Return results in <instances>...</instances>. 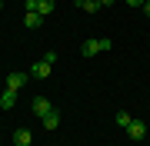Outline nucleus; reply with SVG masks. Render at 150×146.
I'll return each mask as SVG.
<instances>
[{
	"instance_id": "obj_12",
	"label": "nucleus",
	"mask_w": 150,
	"mask_h": 146,
	"mask_svg": "<svg viewBox=\"0 0 150 146\" xmlns=\"http://www.w3.org/2000/svg\"><path fill=\"white\" fill-rule=\"evenodd\" d=\"M130 119H134V116H130V113H123V110H120V113H117V123L123 126V130H127V126H130Z\"/></svg>"
},
{
	"instance_id": "obj_16",
	"label": "nucleus",
	"mask_w": 150,
	"mask_h": 146,
	"mask_svg": "<svg viewBox=\"0 0 150 146\" xmlns=\"http://www.w3.org/2000/svg\"><path fill=\"white\" fill-rule=\"evenodd\" d=\"M0 10H4V0H0Z\"/></svg>"
},
{
	"instance_id": "obj_2",
	"label": "nucleus",
	"mask_w": 150,
	"mask_h": 146,
	"mask_svg": "<svg viewBox=\"0 0 150 146\" xmlns=\"http://www.w3.org/2000/svg\"><path fill=\"white\" fill-rule=\"evenodd\" d=\"M127 136H130V140H144V136H147V123H144V119H130Z\"/></svg>"
},
{
	"instance_id": "obj_10",
	"label": "nucleus",
	"mask_w": 150,
	"mask_h": 146,
	"mask_svg": "<svg viewBox=\"0 0 150 146\" xmlns=\"http://www.w3.org/2000/svg\"><path fill=\"white\" fill-rule=\"evenodd\" d=\"M57 126H60V113L54 110V113H47V116H43V130H57Z\"/></svg>"
},
{
	"instance_id": "obj_6",
	"label": "nucleus",
	"mask_w": 150,
	"mask_h": 146,
	"mask_svg": "<svg viewBox=\"0 0 150 146\" xmlns=\"http://www.w3.org/2000/svg\"><path fill=\"white\" fill-rule=\"evenodd\" d=\"M30 143H33L30 130H17V133H13V146H30Z\"/></svg>"
},
{
	"instance_id": "obj_9",
	"label": "nucleus",
	"mask_w": 150,
	"mask_h": 146,
	"mask_svg": "<svg viewBox=\"0 0 150 146\" xmlns=\"http://www.w3.org/2000/svg\"><path fill=\"white\" fill-rule=\"evenodd\" d=\"M23 23H27V27H30V30H37V27H40V23H43V17H40L37 10H27V17H23Z\"/></svg>"
},
{
	"instance_id": "obj_11",
	"label": "nucleus",
	"mask_w": 150,
	"mask_h": 146,
	"mask_svg": "<svg viewBox=\"0 0 150 146\" xmlns=\"http://www.w3.org/2000/svg\"><path fill=\"white\" fill-rule=\"evenodd\" d=\"M80 10H87V13H97V10H100V0H80Z\"/></svg>"
},
{
	"instance_id": "obj_7",
	"label": "nucleus",
	"mask_w": 150,
	"mask_h": 146,
	"mask_svg": "<svg viewBox=\"0 0 150 146\" xmlns=\"http://www.w3.org/2000/svg\"><path fill=\"white\" fill-rule=\"evenodd\" d=\"M54 7H57V0H37V13H40V17H50Z\"/></svg>"
},
{
	"instance_id": "obj_14",
	"label": "nucleus",
	"mask_w": 150,
	"mask_h": 146,
	"mask_svg": "<svg viewBox=\"0 0 150 146\" xmlns=\"http://www.w3.org/2000/svg\"><path fill=\"white\" fill-rule=\"evenodd\" d=\"M144 13H147V17H150V0H144Z\"/></svg>"
},
{
	"instance_id": "obj_3",
	"label": "nucleus",
	"mask_w": 150,
	"mask_h": 146,
	"mask_svg": "<svg viewBox=\"0 0 150 146\" xmlns=\"http://www.w3.org/2000/svg\"><path fill=\"white\" fill-rule=\"evenodd\" d=\"M27 73H30V76H37V80H47V76H50V63H47V60H37V63H33Z\"/></svg>"
},
{
	"instance_id": "obj_8",
	"label": "nucleus",
	"mask_w": 150,
	"mask_h": 146,
	"mask_svg": "<svg viewBox=\"0 0 150 146\" xmlns=\"http://www.w3.org/2000/svg\"><path fill=\"white\" fill-rule=\"evenodd\" d=\"M13 103H17V93L13 90H4V93H0V106H4V110H13Z\"/></svg>"
},
{
	"instance_id": "obj_1",
	"label": "nucleus",
	"mask_w": 150,
	"mask_h": 146,
	"mask_svg": "<svg viewBox=\"0 0 150 146\" xmlns=\"http://www.w3.org/2000/svg\"><path fill=\"white\" fill-rule=\"evenodd\" d=\"M110 47H113L110 40L100 37V40H87V43L80 47V53H83V57H97V53H103V50H110Z\"/></svg>"
},
{
	"instance_id": "obj_15",
	"label": "nucleus",
	"mask_w": 150,
	"mask_h": 146,
	"mask_svg": "<svg viewBox=\"0 0 150 146\" xmlns=\"http://www.w3.org/2000/svg\"><path fill=\"white\" fill-rule=\"evenodd\" d=\"M110 3H113V0H100V7H110Z\"/></svg>"
},
{
	"instance_id": "obj_4",
	"label": "nucleus",
	"mask_w": 150,
	"mask_h": 146,
	"mask_svg": "<svg viewBox=\"0 0 150 146\" xmlns=\"http://www.w3.org/2000/svg\"><path fill=\"white\" fill-rule=\"evenodd\" d=\"M27 80H30V73H10V76H7V90H13V93H17Z\"/></svg>"
},
{
	"instance_id": "obj_13",
	"label": "nucleus",
	"mask_w": 150,
	"mask_h": 146,
	"mask_svg": "<svg viewBox=\"0 0 150 146\" xmlns=\"http://www.w3.org/2000/svg\"><path fill=\"white\" fill-rule=\"evenodd\" d=\"M127 3H130V7H144V0H127Z\"/></svg>"
},
{
	"instance_id": "obj_5",
	"label": "nucleus",
	"mask_w": 150,
	"mask_h": 146,
	"mask_svg": "<svg viewBox=\"0 0 150 146\" xmlns=\"http://www.w3.org/2000/svg\"><path fill=\"white\" fill-rule=\"evenodd\" d=\"M33 113H37L40 119L47 116V113H54V106H50V100H47V96H37V100H33Z\"/></svg>"
}]
</instances>
